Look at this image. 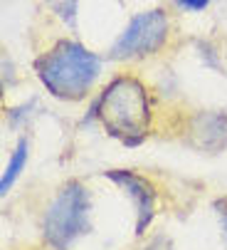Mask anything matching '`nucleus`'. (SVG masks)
Returning <instances> with one entry per match:
<instances>
[{"label": "nucleus", "mask_w": 227, "mask_h": 250, "mask_svg": "<svg viewBox=\"0 0 227 250\" xmlns=\"http://www.w3.org/2000/svg\"><path fill=\"white\" fill-rule=\"evenodd\" d=\"M101 75V60L74 40H62L37 60V77L45 89L67 102L84 99Z\"/></svg>", "instance_id": "nucleus-1"}, {"label": "nucleus", "mask_w": 227, "mask_h": 250, "mask_svg": "<svg viewBox=\"0 0 227 250\" xmlns=\"http://www.w3.org/2000/svg\"><path fill=\"white\" fill-rule=\"evenodd\" d=\"M94 109L111 136L121 139L126 146H136L148 134L151 102L148 89L131 75L116 77L99 97Z\"/></svg>", "instance_id": "nucleus-2"}, {"label": "nucleus", "mask_w": 227, "mask_h": 250, "mask_svg": "<svg viewBox=\"0 0 227 250\" xmlns=\"http://www.w3.org/2000/svg\"><path fill=\"white\" fill-rule=\"evenodd\" d=\"M89 230V191L82 181H67L42 218V235L52 250H69Z\"/></svg>", "instance_id": "nucleus-3"}, {"label": "nucleus", "mask_w": 227, "mask_h": 250, "mask_svg": "<svg viewBox=\"0 0 227 250\" xmlns=\"http://www.w3.org/2000/svg\"><path fill=\"white\" fill-rule=\"evenodd\" d=\"M170 32V18L166 10H146L138 13L126 30L119 35V40L111 47V60H138L156 55Z\"/></svg>", "instance_id": "nucleus-4"}, {"label": "nucleus", "mask_w": 227, "mask_h": 250, "mask_svg": "<svg viewBox=\"0 0 227 250\" xmlns=\"http://www.w3.org/2000/svg\"><path fill=\"white\" fill-rule=\"evenodd\" d=\"M104 176L111 178L114 184L121 186L131 196V201L136 206V235H143L156 216V186L148 178H143L133 171H124V168L106 171Z\"/></svg>", "instance_id": "nucleus-5"}, {"label": "nucleus", "mask_w": 227, "mask_h": 250, "mask_svg": "<svg viewBox=\"0 0 227 250\" xmlns=\"http://www.w3.org/2000/svg\"><path fill=\"white\" fill-rule=\"evenodd\" d=\"M190 144L210 154L227 146V114L222 112H198L188 122Z\"/></svg>", "instance_id": "nucleus-6"}, {"label": "nucleus", "mask_w": 227, "mask_h": 250, "mask_svg": "<svg viewBox=\"0 0 227 250\" xmlns=\"http://www.w3.org/2000/svg\"><path fill=\"white\" fill-rule=\"evenodd\" d=\"M27 151H30L27 139H20L18 146H15V151H13V156H10V161H8V166H5V171H3V176H0V193H3V196L10 191V186L15 184V178H18L20 171L25 168V164H27Z\"/></svg>", "instance_id": "nucleus-7"}, {"label": "nucleus", "mask_w": 227, "mask_h": 250, "mask_svg": "<svg viewBox=\"0 0 227 250\" xmlns=\"http://www.w3.org/2000/svg\"><path fill=\"white\" fill-rule=\"evenodd\" d=\"M215 210H217V218H220V226H222V235H225V243H227V198H217L215 201Z\"/></svg>", "instance_id": "nucleus-8"}, {"label": "nucleus", "mask_w": 227, "mask_h": 250, "mask_svg": "<svg viewBox=\"0 0 227 250\" xmlns=\"http://www.w3.org/2000/svg\"><path fill=\"white\" fill-rule=\"evenodd\" d=\"M175 3H178L180 8H185V10L200 13V10H205V8H208V3H210V0H175Z\"/></svg>", "instance_id": "nucleus-9"}]
</instances>
